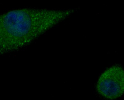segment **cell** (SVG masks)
Listing matches in <instances>:
<instances>
[{
  "label": "cell",
  "instance_id": "6da1fadb",
  "mask_svg": "<svg viewBox=\"0 0 124 100\" xmlns=\"http://www.w3.org/2000/svg\"><path fill=\"white\" fill-rule=\"evenodd\" d=\"M74 11L35 9L12 10L0 16L1 36L12 39L36 36L66 19Z\"/></svg>",
  "mask_w": 124,
  "mask_h": 100
},
{
  "label": "cell",
  "instance_id": "7a4b0ae2",
  "mask_svg": "<svg viewBox=\"0 0 124 100\" xmlns=\"http://www.w3.org/2000/svg\"><path fill=\"white\" fill-rule=\"evenodd\" d=\"M97 89L107 99H115L122 96L124 94V69L115 65L106 70L99 79Z\"/></svg>",
  "mask_w": 124,
  "mask_h": 100
}]
</instances>
